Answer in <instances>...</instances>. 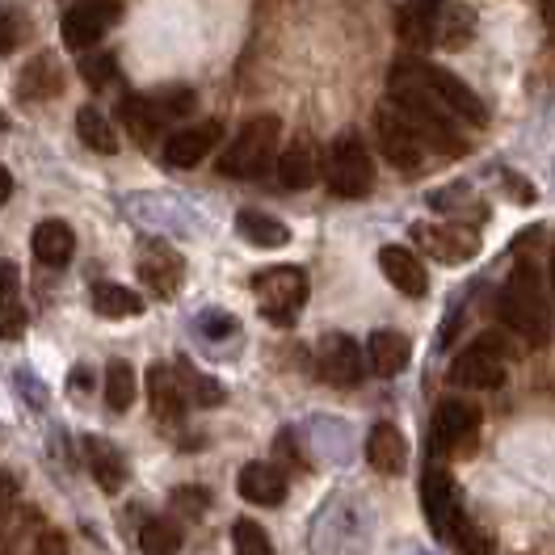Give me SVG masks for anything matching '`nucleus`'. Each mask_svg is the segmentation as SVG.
<instances>
[{
	"mask_svg": "<svg viewBox=\"0 0 555 555\" xmlns=\"http://www.w3.org/2000/svg\"><path fill=\"white\" fill-rule=\"evenodd\" d=\"M496 315L526 346H543L547 341L552 315H547V291H543V278H539L534 261H518L509 270L501 295H496Z\"/></svg>",
	"mask_w": 555,
	"mask_h": 555,
	"instance_id": "f257e3e1",
	"label": "nucleus"
},
{
	"mask_svg": "<svg viewBox=\"0 0 555 555\" xmlns=\"http://www.w3.org/2000/svg\"><path fill=\"white\" fill-rule=\"evenodd\" d=\"M387 85H391V89H396V85L425 89L434 102H442L454 118H463V122H472V127H485L488 122V109H485V102L476 98V89H472L467 80H459L454 72L438 68V64H425V60L404 55V60H396V68L387 72Z\"/></svg>",
	"mask_w": 555,
	"mask_h": 555,
	"instance_id": "f03ea898",
	"label": "nucleus"
},
{
	"mask_svg": "<svg viewBox=\"0 0 555 555\" xmlns=\"http://www.w3.org/2000/svg\"><path fill=\"white\" fill-rule=\"evenodd\" d=\"M391 105L404 114V122L421 135L425 147L447 152V156H463V152H467V139H463V131H459V118H454L442 102H434L425 89L396 85V89H391Z\"/></svg>",
	"mask_w": 555,
	"mask_h": 555,
	"instance_id": "7ed1b4c3",
	"label": "nucleus"
},
{
	"mask_svg": "<svg viewBox=\"0 0 555 555\" xmlns=\"http://www.w3.org/2000/svg\"><path fill=\"white\" fill-rule=\"evenodd\" d=\"M278 135H282V122H278L274 114L248 118L241 131L232 135V143L223 147V156H219V173L241 177V181L261 177L270 165H278Z\"/></svg>",
	"mask_w": 555,
	"mask_h": 555,
	"instance_id": "20e7f679",
	"label": "nucleus"
},
{
	"mask_svg": "<svg viewBox=\"0 0 555 555\" xmlns=\"http://www.w3.org/2000/svg\"><path fill=\"white\" fill-rule=\"evenodd\" d=\"M324 181L346 203H358V198L371 194V185H375V160H371L362 135L346 131L341 139L328 143V152H324Z\"/></svg>",
	"mask_w": 555,
	"mask_h": 555,
	"instance_id": "39448f33",
	"label": "nucleus"
},
{
	"mask_svg": "<svg viewBox=\"0 0 555 555\" xmlns=\"http://www.w3.org/2000/svg\"><path fill=\"white\" fill-rule=\"evenodd\" d=\"M253 291H257L261 315H266L270 324L291 328V324L299 320V312H304V304H308L312 282H308V274H304L299 266H274V270L253 278Z\"/></svg>",
	"mask_w": 555,
	"mask_h": 555,
	"instance_id": "423d86ee",
	"label": "nucleus"
},
{
	"mask_svg": "<svg viewBox=\"0 0 555 555\" xmlns=\"http://www.w3.org/2000/svg\"><path fill=\"white\" fill-rule=\"evenodd\" d=\"M509 375V353L496 346V337H480L476 346H467L451 366L454 387H467V391H492L501 387Z\"/></svg>",
	"mask_w": 555,
	"mask_h": 555,
	"instance_id": "0eeeda50",
	"label": "nucleus"
},
{
	"mask_svg": "<svg viewBox=\"0 0 555 555\" xmlns=\"http://www.w3.org/2000/svg\"><path fill=\"white\" fill-rule=\"evenodd\" d=\"M375 131H379V147H383V156H387V165H396V169H404V173H416V169H421L425 143H421V135L404 122V114L391 105V98L375 109Z\"/></svg>",
	"mask_w": 555,
	"mask_h": 555,
	"instance_id": "6e6552de",
	"label": "nucleus"
},
{
	"mask_svg": "<svg viewBox=\"0 0 555 555\" xmlns=\"http://www.w3.org/2000/svg\"><path fill=\"white\" fill-rule=\"evenodd\" d=\"M421 505H425L429 530H434L438 539H451L454 543V534H459V526L467 521V514H463V505H459V488H454V480L442 467H429V472H425V480H421Z\"/></svg>",
	"mask_w": 555,
	"mask_h": 555,
	"instance_id": "1a4fd4ad",
	"label": "nucleus"
},
{
	"mask_svg": "<svg viewBox=\"0 0 555 555\" xmlns=\"http://www.w3.org/2000/svg\"><path fill=\"white\" fill-rule=\"evenodd\" d=\"M476 434H480V409L467 404V400H447V404H438L434 425H429V451L434 454L472 451Z\"/></svg>",
	"mask_w": 555,
	"mask_h": 555,
	"instance_id": "9d476101",
	"label": "nucleus"
},
{
	"mask_svg": "<svg viewBox=\"0 0 555 555\" xmlns=\"http://www.w3.org/2000/svg\"><path fill=\"white\" fill-rule=\"evenodd\" d=\"M413 241L434 261H447V266H459V261L480 253V232L472 223H416Z\"/></svg>",
	"mask_w": 555,
	"mask_h": 555,
	"instance_id": "9b49d317",
	"label": "nucleus"
},
{
	"mask_svg": "<svg viewBox=\"0 0 555 555\" xmlns=\"http://www.w3.org/2000/svg\"><path fill=\"white\" fill-rule=\"evenodd\" d=\"M114 22H118V4L114 0H80L64 13L60 30H64V42L72 51H89V47L102 42V35Z\"/></svg>",
	"mask_w": 555,
	"mask_h": 555,
	"instance_id": "f8f14e48",
	"label": "nucleus"
},
{
	"mask_svg": "<svg viewBox=\"0 0 555 555\" xmlns=\"http://www.w3.org/2000/svg\"><path fill=\"white\" fill-rule=\"evenodd\" d=\"M139 278L156 299H173L181 291V278H185V261H181V253L173 244L143 241V248H139Z\"/></svg>",
	"mask_w": 555,
	"mask_h": 555,
	"instance_id": "ddd939ff",
	"label": "nucleus"
},
{
	"mask_svg": "<svg viewBox=\"0 0 555 555\" xmlns=\"http://www.w3.org/2000/svg\"><path fill=\"white\" fill-rule=\"evenodd\" d=\"M315 366H320V379L333 383V387H358V383H362V371H366L362 349H358V341L346 337V333H328V337L320 341Z\"/></svg>",
	"mask_w": 555,
	"mask_h": 555,
	"instance_id": "4468645a",
	"label": "nucleus"
},
{
	"mask_svg": "<svg viewBox=\"0 0 555 555\" xmlns=\"http://www.w3.org/2000/svg\"><path fill=\"white\" fill-rule=\"evenodd\" d=\"M219 135H223V127L215 118L198 122V127H185V131H173V135L165 139V165L169 169H194V165H203L210 152H215Z\"/></svg>",
	"mask_w": 555,
	"mask_h": 555,
	"instance_id": "2eb2a0df",
	"label": "nucleus"
},
{
	"mask_svg": "<svg viewBox=\"0 0 555 555\" xmlns=\"http://www.w3.org/2000/svg\"><path fill=\"white\" fill-rule=\"evenodd\" d=\"M379 270H383V278H387L400 295H409V299H421V295L429 291V270L421 266V257H416L413 248H400V244L379 248Z\"/></svg>",
	"mask_w": 555,
	"mask_h": 555,
	"instance_id": "dca6fc26",
	"label": "nucleus"
},
{
	"mask_svg": "<svg viewBox=\"0 0 555 555\" xmlns=\"http://www.w3.org/2000/svg\"><path fill=\"white\" fill-rule=\"evenodd\" d=\"M442 9H447V0H404V4L396 9V35L404 38L409 47L434 42Z\"/></svg>",
	"mask_w": 555,
	"mask_h": 555,
	"instance_id": "f3484780",
	"label": "nucleus"
},
{
	"mask_svg": "<svg viewBox=\"0 0 555 555\" xmlns=\"http://www.w3.org/2000/svg\"><path fill=\"white\" fill-rule=\"evenodd\" d=\"M366 463H371L375 472H383V476L404 472V463H409V442H404L400 425L379 421V425L366 434Z\"/></svg>",
	"mask_w": 555,
	"mask_h": 555,
	"instance_id": "a211bd4d",
	"label": "nucleus"
},
{
	"mask_svg": "<svg viewBox=\"0 0 555 555\" xmlns=\"http://www.w3.org/2000/svg\"><path fill=\"white\" fill-rule=\"evenodd\" d=\"M147 400H152V413L160 416V421H173V425L185 416V409H190L177 371L173 366H165V362H156V366L147 371Z\"/></svg>",
	"mask_w": 555,
	"mask_h": 555,
	"instance_id": "6ab92c4d",
	"label": "nucleus"
},
{
	"mask_svg": "<svg viewBox=\"0 0 555 555\" xmlns=\"http://www.w3.org/2000/svg\"><path fill=\"white\" fill-rule=\"evenodd\" d=\"M236 488H241V496L248 505L274 509V505L286 501V476L278 472L274 463H248L241 472V480H236Z\"/></svg>",
	"mask_w": 555,
	"mask_h": 555,
	"instance_id": "aec40b11",
	"label": "nucleus"
},
{
	"mask_svg": "<svg viewBox=\"0 0 555 555\" xmlns=\"http://www.w3.org/2000/svg\"><path fill=\"white\" fill-rule=\"evenodd\" d=\"M366 353H371L375 375H383V379H396V375L409 366V358H413V341H409L404 333H396V328H379V333H371Z\"/></svg>",
	"mask_w": 555,
	"mask_h": 555,
	"instance_id": "412c9836",
	"label": "nucleus"
},
{
	"mask_svg": "<svg viewBox=\"0 0 555 555\" xmlns=\"http://www.w3.org/2000/svg\"><path fill=\"white\" fill-rule=\"evenodd\" d=\"M278 181L286 185V190H308L315 185V177H320V160H315V143L312 139H295L282 156H278Z\"/></svg>",
	"mask_w": 555,
	"mask_h": 555,
	"instance_id": "4be33fe9",
	"label": "nucleus"
},
{
	"mask_svg": "<svg viewBox=\"0 0 555 555\" xmlns=\"http://www.w3.org/2000/svg\"><path fill=\"white\" fill-rule=\"evenodd\" d=\"M60 89H64V68L55 64L51 51H42L35 64L17 76V93L26 102H51V98H60Z\"/></svg>",
	"mask_w": 555,
	"mask_h": 555,
	"instance_id": "5701e85b",
	"label": "nucleus"
},
{
	"mask_svg": "<svg viewBox=\"0 0 555 555\" xmlns=\"http://www.w3.org/2000/svg\"><path fill=\"white\" fill-rule=\"evenodd\" d=\"M72 253H76V232H72L64 219H42L35 228V257L42 266H51V270H60V266H68Z\"/></svg>",
	"mask_w": 555,
	"mask_h": 555,
	"instance_id": "b1692460",
	"label": "nucleus"
},
{
	"mask_svg": "<svg viewBox=\"0 0 555 555\" xmlns=\"http://www.w3.org/2000/svg\"><path fill=\"white\" fill-rule=\"evenodd\" d=\"M85 459H89L93 480H98L105 492H118V488L127 485V459H122V451H118L114 442H105V438H85Z\"/></svg>",
	"mask_w": 555,
	"mask_h": 555,
	"instance_id": "393cba45",
	"label": "nucleus"
},
{
	"mask_svg": "<svg viewBox=\"0 0 555 555\" xmlns=\"http://www.w3.org/2000/svg\"><path fill=\"white\" fill-rule=\"evenodd\" d=\"M236 232H241L253 248H286V244H291V232H286L282 219L266 215V210H253V207H244L241 215H236Z\"/></svg>",
	"mask_w": 555,
	"mask_h": 555,
	"instance_id": "a878e982",
	"label": "nucleus"
},
{
	"mask_svg": "<svg viewBox=\"0 0 555 555\" xmlns=\"http://www.w3.org/2000/svg\"><path fill=\"white\" fill-rule=\"evenodd\" d=\"M26 333V308L17 299V266L4 261L0 270V341H17Z\"/></svg>",
	"mask_w": 555,
	"mask_h": 555,
	"instance_id": "bb28decb",
	"label": "nucleus"
},
{
	"mask_svg": "<svg viewBox=\"0 0 555 555\" xmlns=\"http://www.w3.org/2000/svg\"><path fill=\"white\" fill-rule=\"evenodd\" d=\"M93 312L105 315V320H127V315L143 312V299L122 282H98L93 286Z\"/></svg>",
	"mask_w": 555,
	"mask_h": 555,
	"instance_id": "cd10ccee",
	"label": "nucleus"
},
{
	"mask_svg": "<svg viewBox=\"0 0 555 555\" xmlns=\"http://www.w3.org/2000/svg\"><path fill=\"white\" fill-rule=\"evenodd\" d=\"M118 122L135 135V143L147 147V143L156 139V131H160V122H165V118L156 114L152 98H122V102H118Z\"/></svg>",
	"mask_w": 555,
	"mask_h": 555,
	"instance_id": "c85d7f7f",
	"label": "nucleus"
},
{
	"mask_svg": "<svg viewBox=\"0 0 555 555\" xmlns=\"http://www.w3.org/2000/svg\"><path fill=\"white\" fill-rule=\"evenodd\" d=\"M76 131L85 139V147H93V152H118V135H114V127H109V118H105L98 105H85L80 114H76Z\"/></svg>",
	"mask_w": 555,
	"mask_h": 555,
	"instance_id": "c756f323",
	"label": "nucleus"
},
{
	"mask_svg": "<svg viewBox=\"0 0 555 555\" xmlns=\"http://www.w3.org/2000/svg\"><path fill=\"white\" fill-rule=\"evenodd\" d=\"M177 379H181V391H185V400L190 404H203V409H215V404H223V387L215 379H207L198 366H190L185 358H177Z\"/></svg>",
	"mask_w": 555,
	"mask_h": 555,
	"instance_id": "7c9ffc66",
	"label": "nucleus"
},
{
	"mask_svg": "<svg viewBox=\"0 0 555 555\" xmlns=\"http://www.w3.org/2000/svg\"><path fill=\"white\" fill-rule=\"evenodd\" d=\"M472 30H476V13L467 9V4H447L442 9V17H438V35L434 42H442V47H463V42H472Z\"/></svg>",
	"mask_w": 555,
	"mask_h": 555,
	"instance_id": "2f4dec72",
	"label": "nucleus"
},
{
	"mask_svg": "<svg viewBox=\"0 0 555 555\" xmlns=\"http://www.w3.org/2000/svg\"><path fill=\"white\" fill-rule=\"evenodd\" d=\"M131 400H135V371L127 362H109L105 366V404L114 413H127Z\"/></svg>",
	"mask_w": 555,
	"mask_h": 555,
	"instance_id": "473e14b6",
	"label": "nucleus"
},
{
	"mask_svg": "<svg viewBox=\"0 0 555 555\" xmlns=\"http://www.w3.org/2000/svg\"><path fill=\"white\" fill-rule=\"evenodd\" d=\"M139 547H143V555H177L181 552V530H177V521L152 518L139 530Z\"/></svg>",
	"mask_w": 555,
	"mask_h": 555,
	"instance_id": "72a5a7b5",
	"label": "nucleus"
},
{
	"mask_svg": "<svg viewBox=\"0 0 555 555\" xmlns=\"http://www.w3.org/2000/svg\"><path fill=\"white\" fill-rule=\"evenodd\" d=\"M232 547H236V555H274L270 534H266L253 518H241L236 526H232Z\"/></svg>",
	"mask_w": 555,
	"mask_h": 555,
	"instance_id": "f704fd0d",
	"label": "nucleus"
},
{
	"mask_svg": "<svg viewBox=\"0 0 555 555\" xmlns=\"http://www.w3.org/2000/svg\"><path fill=\"white\" fill-rule=\"evenodd\" d=\"M429 207L434 210H442V215H454V219H463L467 223V215H472V223H480L485 219V207L480 203H463V190H438L434 198H429Z\"/></svg>",
	"mask_w": 555,
	"mask_h": 555,
	"instance_id": "c9c22d12",
	"label": "nucleus"
},
{
	"mask_svg": "<svg viewBox=\"0 0 555 555\" xmlns=\"http://www.w3.org/2000/svg\"><path fill=\"white\" fill-rule=\"evenodd\" d=\"M152 105L160 118H185L194 109V93L190 89H165V93H152Z\"/></svg>",
	"mask_w": 555,
	"mask_h": 555,
	"instance_id": "e433bc0d",
	"label": "nucleus"
},
{
	"mask_svg": "<svg viewBox=\"0 0 555 555\" xmlns=\"http://www.w3.org/2000/svg\"><path fill=\"white\" fill-rule=\"evenodd\" d=\"M114 55H85L80 60V76L89 80V89H105L114 80Z\"/></svg>",
	"mask_w": 555,
	"mask_h": 555,
	"instance_id": "4c0bfd02",
	"label": "nucleus"
},
{
	"mask_svg": "<svg viewBox=\"0 0 555 555\" xmlns=\"http://www.w3.org/2000/svg\"><path fill=\"white\" fill-rule=\"evenodd\" d=\"M198 324L207 328V337H215V341L236 333V320H232V315H223V312H203L198 315Z\"/></svg>",
	"mask_w": 555,
	"mask_h": 555,
	"instance_id": "58836bf2",
	"label": "nucleus"
},
{
	"mask_svg": "<svg viewBox=\"0 0 555 555\" xmlns=\"http://www.w3.org/2000/svg\"><path fill=\"white\" fill-rule=\"evenodd\" d=\"M30 555H68V539L60 530H42L38 543L30 547Z\"/></svg>",
	"mask_w": 555,
	"mask_h": 555,
	"instance_id": "ea45409f",
	"label": "nucleus"
},
{
	"mask_svg": "<svg viewBox=\"0 0 555 555\" xmlns=\"http://www.w3.org/2000/svg\"><path fill=\"white\" fill-rule=\"evenodd\" d=\"M173 501L185 514H203V509H207V492H203V488H177Z\"/></svg>",
	"mask_w": 555,
	"mask_h": 555,
	"instance_id": "a19ab883",
	"label": "nucleus"
},
{
	"mask_svg": "<svg viewBox=\"0 0 555 555\" xmlns=\"http://www.w3.org/2000/svg\"><path fill=\"white\" fill-rule=\"evenodd\" d=\"M13 501H17V476H13V472H0V526L9 518Z\"/></svg>",
	"mask_w": 555,
	"mask_h": 555,
	"instance_id": "79ce46f5",
	"label": "nucleus"
},
{
	"mask_svg": "<svg viewBox=\"0 0 555 555\" xmlns=\"http://www.w3.org/2000/svg\"><path fill=\"white\" fill-rule=\"evenodd\" d=\"M17 47V17L9 9H0V55H9Z\"/></svg>",
	"mask_w": 555,
	"mask_h": 555,
	"instance_id": "37998d69",
	"label": "nucleus"
},
{
	"mask_svg": "<svg viewBox=\"0 0 555 555\" xmlns=\"http://www.w3.org/2000/svg\"><path fill=\"white\" fill-rule=\"evenodd\" d=\"M9 198H13V173H9L4 165H0V207H4Z\"/></svg>",
	"mask_w": 555,
	"mask_h": 555,
	"instance_id": "c03bdc74",
	"label": "nucleus"
},
{
	"mask_svg": "<svg viewBox=\"0 0 555 555\" xmlns=\"http://www.w3.org/2000/svg\"><path fill=\"white\" fill-rule=\"evenodd\" d=\"M552 291H555V248H552Z\"/></svg>",
	"mask_w": 555,
	"mask_h": 555,
	"instance_id": "a18cd8bd",
	"label": "nucleus"
},
{
	"mask_svg": "<svg viewBox=\"0 0 555 555\" xmlns=\"http://www.w3.org/2000/svg\"><path fill=\"white\" fill-rule=\"evenodd\" d=\"M4 127H9V118H4V114H0V131H4Z\"/></svg>",
	"mask_w": 555,
	"mask_h": 555,
	"instance_id": "49530a36",
	"label": "nucleus"
}]
</instances>
